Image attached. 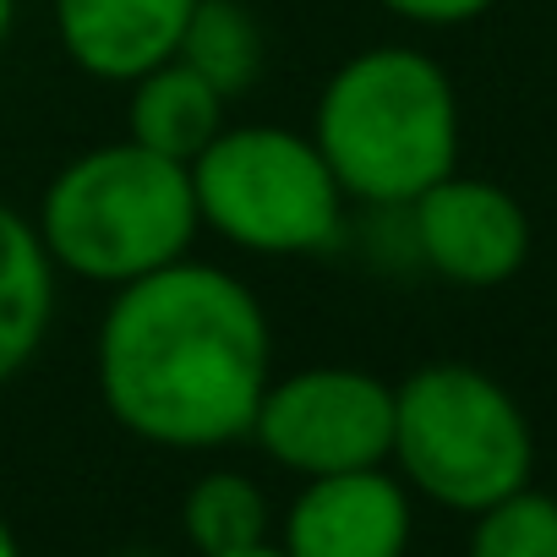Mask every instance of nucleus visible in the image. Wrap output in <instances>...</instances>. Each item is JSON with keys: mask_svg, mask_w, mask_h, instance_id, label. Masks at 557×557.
Instances as JSON below:
<instances>
[{"mask_svg": "<svg viewBox=\"0 0 557 557\" xmlns=\"http://www.w3.org/2000/svg\"><path fill=\"white\" fill-rule=\"evenodd\" d=\"M410 257L459 290H497L530 262L524 202L486 175H443L410 208H399Z\"/></svg>", "mask_w": 557, "mask_h": 557, "instance_id": "0eeeda50", "label": "nucleus"}, {"mask_svg": "<svg viewBox=\"0 0 557 557\" xmlns=\"http://www.w3.org/2000/svg\"><path fill=\"white\" fill-rule=\"evenodd\" d=\"M416 535V492L394 465L312 475L278 519L285 557H405Z\"/></svg>", "mask_w": 557, "mask_h": 557, "instance_id": "6e6552de", "label": "nucleus"}, {"mask_svg": "<svg viewBox=\"0 0 557 557\" xmlns=\"http://www.w3.org/2000/svg\"><path fill=\"white\" fill-rule=\"evenodd\" d=\"M312 143L356 208L399 213L459 170V94L421 45H367L339 61L312 104Z\"/></svg>", "mask_w": 557, "mask_h": 557, "instance_id": "f03ea898", "label": "nucleus"}, {"mask_svg": "<svg viewBox=\"0 0 557 557\" xmlns=\"http://www.w3.org/2000/svg\"><path fill=\"white\" fill-rule=\"evenodd\" d=\"M12 28H17V0H0V45L12 39Z\"/></svg>", "mask_w": 557, "mask_h": 557, "instance_id": "f3484780", "label": "nucleus"}, {"mask_svg": "<svg viewBox=\"0 0 557 557\" xmlns=\"http://www.w3.org/2000/svg\"><path fill=\"white\" fill-rule=\"evenodd\" d=\"M251 443L301 481L312 475H339V470H367L388 465L394 454V383L367 372V367H301L273 377Z\"/></svg>", "mask_w": 557, "mask_h": 557, "instance_id": "423d86ee", "label": "nucleus"}, {"mask_svg": "<svg viewBox=\"0 0 557 557\" xmlns=\"http://www.w3.org/2000/svg\"><path fill=\"white\" fill-rule=\"evenodd\" d=\"M399 481L448 508L481 513L530 486L535 432L524 405L470 361H426L394 383V454Z\"/></svg>", "mask_w": 557, "mask_h": 557, "instance_id": "20e7f679", "label": "nucleus"}, {"mask_svg": "<svg viewBox=\"0 0 557 557\" xmlns=\"http://www.w3.org/2000/svg\"><path fill=\"white\" fill-rule=\"evenodd\" d=\"M470 519L475 524H470L465 557H557V497L552 492L519 486Z\"/></svg>", "mask_w": 557, "mask_h": 557, "instance_id": "4468645a", "label": "nucleus"}, {"mask_svg": "<svg viewBox=\"0 0 557 557\" xmlns=\"http://www.w3.org/2000/svg\"><path fill=\"white\" fill-rule=\"evenodd\" d=\"M268 524H273L268 492L246 470H208L181 497V530L197 557H224V552L257 546V541H268Z\"/></svg>", "mask_w": 557, "mask_h": 557, "instance_id": "ddd939ff", "label": "nucleus"}, {"mask_svg": "<svg viewBox=\"0 0 557 557\" xmlns=\"http://www.w3.org/2000/svg\"><path fill=\"white\" fill-rule=\"evenodd\" d=\"M50 262L77 285L121 290L181 257L202 235L191 164L159 159L132 137L72 153L34 208Z\"/></svg>", "mask_w": 557, "mask_h": 557, "instance_id": "7ed1b4c3", "label": "nucleus"}, {"mask_svg": "<svg viewBox=\"0 0 557 557\" xmlns=\"http://www.w3.org/2000/svg\"><path fill=\"white\" fill-rule=\"evenodd\" d=\"M175 55L224 99H240L268 66V34L246 0H197Z\"/></svg>", "mask_w": 557, "mask_h": 557, "instance_id": "f8f14e48", "label": "nucleus"}, {"mask_svg": "<svg viewBox=\"0 0 557 557\" xmlns=\"http://www.w3.org/2000/svg\"><path fill=\"white\" fill-rule=\"evenodd\" d=\"M224 557H285L278 541H257V546H240V552H224Z\"/></svg>", "mask_w": 557, "mask_h": 557, "instance_id": "dca6fc26", "label": "nucleus"}, {"mask_svg": "<svg viewBox=\"0 0 557 557\" xmlns=\"http://www.w3.org/2000/svg\"><path fill=\"white\" fill-rule=\"evenodd\" d=\"M94 383L121 432L175 454L251 437L273 383V323L224 262L181 257L110 290L94 334Z\"/></svg>", "mask_w": 557, "mask_h": 557, "instance_id": "f257e3e1", "label": "nucleus"}, {"mask_svg": "<svg viewBox=\"0 0 557 557\" xmlns=\"http://www.w3.org/2000/svg\"><path fill=\"white\" fill-rule=\"evenodd\" d=\"M197 0H50L66 61L94 83H137L181 50Z\"/></svg>", "mask_w": 557, "mask_h": 557, "instance_id": "1a4fd4ad", "label": "nucleus"}, {"mask_svg": "<svg viewBox=\"0 0 557 557\" xmlns=\"http://www.w3.org/2000/svg\"><path fill=\"white\" fill-rule=\"evenodd\" d=\"M197 219L246 257H318L345 240L350 197L312 132L285 121L224 126L191 159Z\"/></svg>", "mask_w": 557, "mask_h": 557, "instance_id": "39448f33", "label": "nucleus"}, {"mask_svg": "<svg viewBox=\"0 0 557 557\" xmlns=\"http://www.w3.org/2000/svg\"><path fill=\"white\" fill-rule=\"evenodd\" d=\"M121 557H153V552H121Z\"/></svg>", "mask_w": 557, "mask_h": 557, "instance_id": "6ab92c4d", "label": "nucleus"}, {"mask_svg": "<svg viewBox=\"0 0 557 557\" xmlns=\"http://www.w3.org/2000/svg\"><path fill=\"white\" fill-rule=\"evenodd\" d=\"M61 268L50 262L34 213L0 197V388L50 339Z\"/></svg>", "mask_w": 557, "mask_h": 557, "instance_id": "9d476101", "label": "nucleus"}, {"mask_svg": "<svg viewBox=\"0 0 557 557\" xmlns=\"http://www.w3.org/2000/svg\"><path fill=\"white\" fill-rule=\"evenodd\" d=\"M224 94L213 83H202L181 55H170L164 66L143 72L137 83H126V137L159 159L191 164L230 121H224Z\"/></svg>", "mask_w": 557, "mask_h": 557, "instance_id": "9b49d317", "label": "nucleus"}, {"mask_svg": "<svg viewBox=\"0 0 557 557\" xmlns=\"http://www.w3.org/2000/svg\"><path fill=\"white\" fill-rule=\"evenodd\" d=\"M377 7L410 28H465V23L486 17L497 0H377Z\"/></svg>", "mask_w": 557, "mask_h": 557, "instance_id": "2eb2a0df", "label": "nucleus"}, {"mask_svg": "<svg viewBox=\"0 0 557 557\" xmlns=\"http://www.w3.org/2000/svg\"><path fill=\"white\" fill-rule=\"evenodd\" d=\"M0 557H23V552H17V530H12L7 519H0Z\"/></svg>", "mask_w": 557, "mask_h": 557, "instance_id": "a211bd4d", "label": "nucleus"}]
</instances>
